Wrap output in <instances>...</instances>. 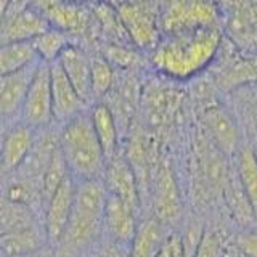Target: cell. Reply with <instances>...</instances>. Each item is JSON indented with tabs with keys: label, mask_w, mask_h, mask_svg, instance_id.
<instances>
[{
	"label": "cell",
	"mask_w": 257,
	"mask_h": 257,
	"mask_svg": "<svg viewBox=\"0 0 257 257\" xmlns=\"http://www.w3.org/2000/svg\"><path fill=\"white\" fill-rule=\"evenodd\" d=\"M116 10L131 42L140 50H155L159 40L163 39V32L159 26V12L153 8L148 0H132Z\"/></svg>",
	"instance_id": "5b68a950"
},
{
	"label": "cell",
	"mask_w": 257,
	"mask_h": 257,
	"mask_svg": "<svg viewBox=\"0 0 257 257\" xmlns=\"http://www.w3.org/2000/svg\"><path fill=\"white\" fill-rule=\"evenodd\" d=\"M32 42H34L39 60L42 63H48V64L58 61L63 52L72 45L68 32L56 29V28L47 29L39 37L32 40Z\"/></svg>",
	"instance_id": "cb8c5ba5"
},
{
	"label": "cell",
	"mask_w": 257,
	"mask_h": 257,
	"mask_svg": "<svg viewBox=\"0 0 257 257\" xmlns=\"http://www.w3.org/2000/svg\"><path fill=\"white\" fill-rule=\"evenodd\" d=\"M72 2H77V4H80V2H84V0H72Z\"/></svg>",
	"instance_id": "e575fe53"
},
{
	"label": "cell",
	"mask_w": 257,
	"mask_h": 257,
	"mask_svg": "<svg viewBox=\"0 0 257 257\" xmlns=\"http://www.w3.org/2000/svg\"><path fill=\"white\" fill-rule=\"evenodd\" d=\"M60 153L69 174L82 180H98L106 169V156L95 134L90 112H80L63 125L60 132Z\"/></svg>",
	"instance_id": "3957f363"
},
{
	"label": "cell",
	"mask_w": 257,
	"mask_h": 257,
	"mask_svg": "<svg viewBox=\"0 0 257 257\" xmlns=\"http://www.w3.org/2000/svg\"><path fill=\"white\" fill-rule=\"evenodd\" d=\"M36 214L32 207L26 204L13 203V201L2 199V209H0V233H7L26 230L31 227H36Z\"/></svg>",
	"instance_id": "603a6c76"
},
{
	"label": "cell",
	"mask_w": 257,
	"mask_h": 257,
	"mask_svg": "<svg viewBox=\"0 0 257 257\" xmlns=\"http://www.w3.org/2000/svg\"><path fill=\"white\" fill-rule=\"evenodd\" d=\"M236 172L257 217V155L251 148H241L236 161Z\"/></svg>",
	"instance_id": "d4e9b609"
},
{
	"label": "cell",
	"mask_w": 257,
	"mask_h": 257,
	"mask_svg": "<svg viewBox=\"0 0 257 257\" xmlns=\"http://www.w3.org/2000/svg\"><path fill=\"white\" fill-rule=\"evenodd\" d=\"M39 63L23 71L5 74L0 79V114H2L4 122L15 117H21L24 101H26Z\"/></svg>",
	"instance_id": "7c38bea8"
},
{
	"label": "cell",
	"mask_w": 257,
	"mask_h": 257,
	"mask_svg": "<svg viewBox=\"0 0 257 257\" xmlns=\"http://www.w3.org/2000/svg\"><path fill=\"white\" fill-rule=\"evenodd\" d=\"M37 137L34 127L24 122L12 125L4 134L2 142V169L4 172L18 171L36 147Z\"/></svg>",
	"instance_id": "2e32d148"
},
{
	"label": "cell",
	"mask_w": 257,
	"mask_h": 257,
	"mask_svg": "<svg viewBox=\"0 0 257 257\" xmlns=\"http://www.w3.org/2000/svg\"><path fill=\"white\" fill-rule=\"evenodd\" d=\"M222 195H223V201H225V204H227L231 217L239 225H243V227H251L254 222H257L252 204L243 188V183L239 180L236 167L230 169L228 179L225 182Z\"/></svg>",
	"instance_id": "ac0fdd59"
},
{
	"label": "cell",
	"mask_w": 257,
	"mask_h": 257,
	"mask_svg": "<svg viewBox=\"0 0 257 257\" xmlns=\"http://www.w3.org/2000/svg\"><path fill=\"white\" fill-rule=\"evenodd\" d=\"M103 182L106 185L109 195L117 196L119 199L131 204L135 211L140 206V182L137 177L132 164L122 155L111 158L106 163V169L103 174Z\"/></svg>",
	"instance_id": "9c48e42d"
},
{
	"label": "cell",
	"mask_w": 257,
	"mask_h": 257,
	"mask_svg": "<svg viewBox=\"0 0 257 257\" xmlns=\"http://www.w3.org/2000/svg\"><path fill=\"white\" fill-rule=\"evenodd\" d=\"M139 228L135 209L125 201L108 193L106 207H104V233L111 241L120 246H132Z\"/></svg>",
	"instance_id": "4fadbf2b"
},
{
	"label": "cell",
	"mask_w": 257,
	"mask_h": 257,
	"mask_svg": "<svg viewBox=\"0 0 257 257\" xmlns=\"http://www.w3.org/2000/svg\"><path fill=\"white\" fill-rule=\"evenodd\" d=\"M2 44L24 42V40H34L42 32L50 29V23L45 20L42 13H39L34 7H24L15 12H7L2 15Z\"/></svg>",
	"instance_id": "8fae6325"
},
{
	"label": "cell",
	"mask_w": 257,
	"mask_h": 257,
	"mask_svg": "<svg viewBox=\"0 0 257 257\" xmlns=\"http://www.w3.org/2000/svg\"><path fill=\"white\" fill-rule=\"evenodd\" d=\"M220 44L219 26L164 36L151 52V64L169 79L188 80L215 60Z\"/></svg>",
	"instance_id": "6da1fadb"
},
{
	"label": "cell",
	"mask_w": 257,
	"mask_h": 257,
	"mask_svg": "<svg viewBox=\"0 0 257 257\" xmlns=\"http://www.w3.org/2000/svg\"><path fill=\"white\" fill-rule=\"evenodd\" d=\"M164 36L219 26V7L214 0H166L159 10Z\"/></svg>",
	"instance_id": "277c9868"
},
{
	"label": "cell",
	"mask_w": 257,
	"mask_h": 257,
	"mask_svg": "<svg viewBox=\"0 0 257 257\" xmlns=\"http://www.w3.org/2000/svg\"><path fill=\"white\" fill-rule=\"evenodd\" d=\"M39 13L45 16L52 28L64 32H82L88 28V15L82 5L72 0H29Z\"/></svg>",
	"instance_id": "30bf717a"
},
{
	"label": "cell",
	"mask_w": 257,
	"mask_h": 257,
	"mask_svg": "<svg viewBox=\"0 0 257 257\" xmlns=\"http://www.w3.org/2000/svg\"><path fill=\"white\" fill-rule=\"evenodd\" d=\"M45 238H48L45 228H39L37 225L26 230L0 235L4 257H24L36 252L39 249L45 247Z\"/></svg>",
	"instance_id": "ffe728a7"
},
{
	"label": "cell",
	"mask_w": 257,
	"mask_h": 257,
	"mask_svg": "<svg viewBox=\"0 0 257 257\" xmlns=\"http://www.w3.org/2000/svg\"><path fill=\"white\" fill-rule=\"evenodd\" d=\"M156 257H172V246H171V238L166 239V243L163 244V247L159 249V252L156 254Z\"/></svg>",
	"instance_id": "d6a6232c"
},
{
	"label": "cell",
	"mask_w": 257,
	"mask_h": 257,
	"mask_svg": "<svg viewBox=\"0 0 257 257\" xmlns=\"http://www.w3.org/2000/svg\"><path fill=\"white\" fill-rule=\"evenodd\" d=\"M76 188V179L69 174L45 203L44 228L48 239L53 241V243H58V239L61 238L68 225L72 207H74Z\"/></svg>",
	"instance_id": "52a82bcc"
},
{
	"label": "cell",
	"mask_w": 257,
	"mask_h": 257,
	"mask_svg": "<svg viewBox=\"0 0 257 257\" xmlns=\"http://www.w3.org/2000/svg\"><path fill=\"white\" fill-rule=\"evenodd\" d=\"M206 135L214 142L225 156L230 158L239 153V132L230 112L219 104H211L203 112Z\"/></svg>",
	"instance_id": "5bb4252c"
},
{
	"label": "cell",
	"mask_w": 257,
	"mask_h": 257,
	"mask_svg": "<svg viewBox=\"0 0 257 257\" xmlns=\"http://www.w3.org/2000/svg\"><path fill=\"white\" fill-rule=\"evenodd\" d=\"M52 72V96H53V116L63 125L71 119L85 111L87 103L80 98V95L71 84L68 76L64 74L61 64L55 61L50 64Z\"/></svg>",
	"instance_id": "9a60e30c"
},
{
	"label": "cell",
	"mask_w": 257,
	"mask_h": 257,
	"mask_svg": "<svg viewBox=\"0 0 257 257\" xmlns=\"http://www.w3.org/2000/svg\"><path fill=\"white\" fill-rule=\"evenodd\" d=\"M106 201L108 190L100 179L77 183L74 207L66 228L56 243V257H80L96 244L104 231Z\"/></svg>",
	"instance_id": "7a4b0ae2"
},
{
	"label": "cell",
	"mask_w": 257,
	"mask_h": 257,
	"mask_svg": "<svg viewBox=\"0 0 257 257\" xmlns=\"http://www.w3.org/2000/svg\"><path fill=\"white\" fill-rule=\"evenodd\" d=\"M193 257H223V247L220 238L212 231H204L201 244Z\"/></svg>",
	"instance_id": "f546056e"
},
{
	"label": "cell",
	"mask_w": 257,
	"mask_h": 257,
	"mask_svg": "<svg viewBox=\"0 0 257 257\" xmlns=\"http://www.w3.org/2000/svg\"><path fill=\"white\" fill-rule=\"evenodd\" d=\"M163 235V223L159 220H147L140 225L139 233L128 247V257H156L159 249L166 243Z\"/></svg>",
	"instance_id": "7402d4cb"
},
{
	"label": "cell",
	"mask_w": 257,
	"mask_h": 257,
	"mask_svg": "<svg viewBox=\"0 0 257 257\" xmlns=\"http://www.w3.org/2000/svg\"><path fill=\"white\" fill-rule=\"evenodd\" d=\"M103 56L106 58L114 68H120L125 71H131L135 66H139L140 56L137 55L134 50H128L120 44H112L104 48Z\"/></svg>",
	"instance_id": "f1b7e54d"
},
{
	"label": "cell",
	"mask_w": 257,
	"mask_h": 257,
	"mask_svg": "<svg viewBox=\"0 0 257 257\" xmlns=\"http://www.w3.org/2000/svg\"><path fill=\"white\" fill-rule=\"evenodd\" d=\"M21 119L24 124L34 128L50 125L53 116V96H52V72L48 63H39L34 79L24 101Z\"/></svg>",
	"instance_id": "8992f818"
},
{
	"label": "cell",
	"mask_w": 257,
	"mask_h": 257,
	"mask_svg": "<svg viewBox=\"0 0 257 257\" xmlns=\"http://www.w3.org/2000/svg\"><path fill=\"white\" fill-rule=\"evenodd\" d=\"M90 112L92 122L95 134L98 137L100 145L103 148L106 161L114 158L117 155V147H119V124L112 114L111 108L106 103H96L92 106Z\"/></svg>",
	"instance_id": "d6986e66"
},
{
	"label": "cell",
	"mask_w": 257,
	"mask_h": 257,
	"mask_svg": "<svg viewBox=\"0 0 257 257\" xmlns=\"http://www.w3.org/2000/svg\"><path fill=\"white\" fill-rule=\"evenodd\" d=\"M153 204L158 220L161 223H175L182 215V199L171 166L167 163L159 164L156 174L153 175Z\"/></svg>",
	"instance_id": "ba28073f"
},
{
	"label": "cell",
	"mask_w": 257,
	"mask_h": 257,
	"mask_svg": "<svg viewBox=\"0 0 257 257\" xmlns=\"http://www.w3.org/2000/svg\"><path fill=\"white\" fill-rule=\"evenodd\" d=\"M39 55L32 40L2 44L0 48V74H12L39 63Z\"/></svg>",
	"instance_id": "44dd1931"
},
{
	"label": "cell",
	"mask_w": 257,
	"mask_h": 257,
	"mask_svg": "<svg viewBox=\"0 0 257 257\" xmlns=\"http://www.w3.org/2000/svg\"><path fill=\"white\" fill-rule=\"evenodd\" d=\"M235 244L246 257H257V231L249 230L241 233Z\"/></svg>",
	"instance_id": "4dcf8cb0"
},
{
	"label": "cell",
	"mask_w": 257,
	"mask_h": 257,
	"mask_svg": "<svg viewBox=\"0 0 257 257\" xmlns=\"http://www.w3.org/2000/svg\"><path fill=\"white\" fill-rule=\"evenodd\" d=\"M139 90L140 88L134 84L132 79H125L122 84H119V85L114 84V87H112L111 92L114 93L112 95V103H114L116 109H111V111H112V114H114L117 124H119V120H124V125L127 127V120L132 117L135 111Z\"/></svg>",
	"instance_id": "484cf974"
},
{
	"label": "cell",
	"mask_w": 257,
	"mask_h": 257,
	"mask_svg": "<svg viewBox=\"0 0 257 257\" xmlns=\"http://www.w3.org/2000/svg\"><path fill=\"white\" fill-rule=\"evenodd\" d=\"M223 257H246V255L239 251L235 243H233V244H228L227 247H223Z\"/></svg>",
	"instance_id": "1f68e13d"
},
{
	"label": "cell",
	"mask_w": 257,
	"mask_h": 257,
	"mask_svg": "<svg viewBox=\"0 0 257 257\" xmlns=\"http://www.w3.org/2000/svg\"><path fill=\"white\" fill-rule=\"evenodd\" d=\"M58 63L74 85L77 93L87 104L93 100L92 93V56H88L82 48L76 45L68 47L60 56Z\"/></svg>",
	"instance_id": "e0dca14e"
},
{
	"label": "cell",
	"mask_w": 257,
	"mask_h": 257,
	"mask_svg": "<svg viewBox=\"0 0 257 257\" xmlns=\"http://www.w3.org/2000/svg\"><path fill=\"white\" fill-rule=\"evenodd\" d=\"M42 196V190L40 187H36V183H32L31 179L28 177H20L12 182L7 183L5 187V199L13 201V203L26 204L32 207V204Z\"/></svg>",
	"instance_id": "83f0119b"
},
{
	"label": "cell",
	"mask_w": 257,
	"mask_h": 257,
	"mask_svg": "<svg viewBox=\"0 0 257 257\" xmlns=\"http://www.w3.org/2000/svg\"><path fill=\"white\" fill-rule=\"evenodd\" d=\"M116 84L114 66L104 56H92V93L93 100L106 96Z\"/></svg>",
	"instance_id": "4316f807"
},
{
	"label": "cell",
	"mask_w": 257,
	"mask_h": 257,
	"mask_svg": "<svg viewBox=\"0 0 257 257\" xmlns=\"http://www.w3.org/2000/svg\"><path fill=\"white\" fill-rule=\"evenodd\" d=\"M24 257H56V254L53 251H50L48 247H42V249H39V251L32 252V254H28V255H24Z\"/></svg>",
	"instance_id": "836d02e7"
}]
</instances>
